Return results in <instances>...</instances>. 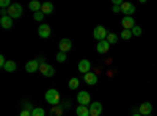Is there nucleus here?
<instances>
[{"instance_id":"9b49d317","label":"nucleus","mask_w":157,"mask_h":116,"mask_svg":"<svg viewBox=\"0 0 157 116\" xmlns=\"http://www.w3.org/2000/svg\"><path fill=\"white\" fill-rule=\"evenodd\" d=\"M121 13H124L126 16H132L135 13V5H132L130 2H123L121 5Z\"/></svg>"},{"instance_id":"393cba45","label":"nucleus","mask_w":157,"mask_h":116,"mask_svg":"<svg viewBox=\"0 0 157 116\" xmlns=\"http://www.w3.org/2000/svg\"><path fill=\"white\" fill-rule=\"evenodd\" d=\"M121 38H123L124 41L130 39V38H132V32H130V30H123L121 32Z\"/></svg>"},{"instance_id":"7ed1b4c3","label":"nucleus","mask_w":157,"mask_h":116,"mask_svg":"<svg viewBox=\"0 0 157 116\" xmlns=\"http://www.w3.org/2000/svg\"><path fill=\"white\" fill-rule=\"evenodd\" d=\"M77 102H78V105H85V107H88V105L91 104L90 93H88V91H78V94H77Z\"/></svg>"},{"instance_id":"aec40b11","label":"nucleus","mask_w":157,"mask_h":116,"mask_svg":"<svg viewBox=\"0 0 157 116\" xmlns=\"http://www.w3.org/2000/svg\"><path fill=\"white\" fill-rule=\"evenodd\" d=\"M16 68H17V66H16V63L13 61V60H8V61H6V64L3 66V69H5L6 72H14V71H16Z\"/></svg>"},{"instance_id":"c85d7f7f","label":"nucleus","mask_w":157,"mask_h":116,"mask_svg":"<svg viewBox=\"0 0 157 116\" xmlns=\"http://www.w3.org/2000/svg\"><path fill=\"white\" fill-rule=\"evenodd\" d=\"M13 3H10V0H2V2H0V8L2 9H5V8H10Z\"/></svg>"},{"instance_id":"6ab92c4d","label":"nucleus","mask_w":157,"mask_h":116,"mask_svg":"<svg viewBox=\"0 0 157 116\" xmlns=\"http://www.w3.org/2000/svg\"><path fill=\"white\" fill-rule=\"evenodd\" d=\"M41 11L44 13V14H52V13H54V5H52L50 2H44L43 6H41Z\"/></svg>"},{"instance_id":"a878e982","label":"nucleus","mask_w":157,"mask_h":116,"mask_svg":"<svg viewBox=\"0 0 157 116\" xmlns=\"http://www.w3.org/2000/svg\"><path fill=\"white\" fill-rule=\"evenodd\" d=\"M44 13L43 11H38V13H35V14H33V17H35V21H38V22H41L43 19H44Z\"/></svg>"},{"instance_id":"a211bd4d","label":"nucleus","mask_w":157,"mask_h":116,"mask_svg":"<svg viewBox=\"0 0 157 116\" xmlns=\"http://www.w3.org/2000/svg\"><path fill=\"white\" fill-rule=\"evenodd\" d=\"M75 113H77V116H90V108L85 105H78L75 108Z\"/></svg>"},{"instance_id":"b1692460","label":"nucleus","mask_w":157,"mask_h":116,"mask_svg":"<svg viewBox=\"0 0 157 116\" xmlns=\"http://www.w3.org/2000/svg\"><path fill=\"white\" fill-rule=\"evenodd\" d=\"M105 39H107L109 44H116V43H118V36H116L115 33H109Z\"/></svg>"},{"instance_id":"c756f323","label":"nucleus","mask_w":157,"mask_h":116,"mask_svg":"<svg viewBox=\"0 0 157 116\" xmlns=\"http://www.w3.org/2000/svg\"><path fill=\"white\" fill-rule=\"evenodd\" d=\"M19 116H32V111H29V110H22Z\"/></svg>"},{"instance_id":"ddd939ff","label":"nucleus","mask_w":157,"mask_h":116,"mask_svg":"<svg viewBox=\"0 0 157 116\" xmlns=\"http://www.w3.org/2000/svg\"><path fill=\"white\" fill-rule=\"evenodd\" d=\"M83 80H85V83H86V85L93 86V85H96V83H98V74H94V72H88V74H85V75H83Z\"/></svg>"},{"instance_id":"72a5a7b5","label":"nucleus","mask_w":157,"mask_h":116,"mask_svg":"<svg viewBox=\"0 0 157 116\" xmlns=\"http://www.w3.org/2000/svg\"><path fill=\"white\" fill-rule=\"evenodd\" d=\"M132 116H141V114H140V113H134Z\"/></svg>"},{"instance_id":"0eeeda50","label":"nucleus","mask_w":157,"mask_h":116,"mask_svg":"<svg viewBox=\"0 0 157 116\" xmlns=\"http://www.w3.org/2000/svg\"><path fill=\"white\" fill-rule=\"evenodd\" d=\"M39 66H41V63H39L38 60H30V61L25 63V71L30 72V74H33V72L39 71Z\"/></svg>"},{"instance_id":"1a4fd4ad","label":"nucleus","mask_w":157,"mask_h":116,"mask_svg":"<svg viewBox=\"0 0 157 116\" xmlns=\"http://www.w3.org/2000/svg\"><path fill=\"white\" fill-rule=\"evenodd\" d=\"M39 72H41L44 77H52L55 74V69L50 66V64L47 63H41V66H39Z\"/></svg>"},{"instance_id":"20e7f679","label":"nucleus","mask_w":157,"mask_h":116,"mask_svg":"<svg viewBox=\"0 0 157 116\" xmlns=\"http://www.w3.org/2000/svg\"><path fill=\"white\" fill-rule=\"evenodd\" d=\"M107 35H109V33H107V30L104 28L102 25H98V27L94 28V32H93V36L96 38V41H98V43L105 39V38H107Z\"/></svg>"},{"instance_id":"dca6fc26","label":"nucleus","mask_w":157,"mask_h":116,"mask_svg":"<svg viewBox=\"0 0 157 116\" xmlns=\"http://www.w3.org/2000/svg\"><path fill=\"white\" fill-rule=\"evenodd\" d=\"M0 25L5 28V30H10L13 27V19L10 16H3V17H0Z\"/></svg>"},{"instance_id":"f257e3e1","label":"nucleus","mask_w":157,"mask_h":116,"mask_svg":"<svg viewBox=\"0 0 157 116\" xmlns=\"http://www.w3.org/2000/svg\"><path fill=\"white\" fill-rule=\"evenodd\" d=\"M46 102L47 104H50L52 107H55V105H60V93L57 91L55 88H50L46 91Z\"/></svg>"},{"instance_id":"6e6552de","label":"nucleus","mask_w":157,"mask_h":116,"mask_svg":"<svg viewBox=\"0 0 157 116\" xmlns=\"http://www.w3.org/2000/svg\"><path fill=\"white\" fill-rule=\"evenodd\" d=\"M121 25H123V30H132L135 27V19L132 16H124L121 21Z\"/></svg>"},{"instance_id":"39448f33","label":"nucleus","mask_w":157,"mask_h":116,"mask_svg":"<svg viewBox=\"0 0 157 116\" xmlns=\"http://www.w3.org/2000/svg\"><path fill=\"white\" fill-rule=\"evenodd\" d=\"M58 47H60V52H63V54H68L69 50L72 49V43H71L69 38H63V39H60Z\"/></svg>"},{"instance_id":"7c9ffc66","label":"nucleus","mask_w":157,"mask_h":116,"mask_svg":"<svg viewBox=\"0 0 157 116\" xmlns=\"http://www.w3.org/2000/svg\"><path fill=\"white\" fill-rule=\"evenodd\" d=\"M24 110H29V111H32L33 108H32V105H30V102H25L24 104Z\"/></svg>"},{"instance_id":"2eb2a0df","label":"nucleus","mask_w":157,"mask_h":116,"mask_svg":"<svg viewBox=\"0 0 157 116\" xmlns=\"http://www.w3.org/2000/svg\"><path fill=\"white\" fill-rule=\"evenodd\" d=\"M96 50H98L99 54H107L109 50H110V44L107 43V39L99 41V43H98V47H96Z\"/></svg>"},{"instance_id":"cd10ccee","label":"nucleus","mask_w":157,"mask_h":116,"mask_svg":"<svg viewBox=\"0 0 157 116\" xmlns=\"http://www.w3.org/2000/svg\"><path fill=\"white\" fill-rule=\"evenodd\" d=\"M130 32H132V36H140L143 30H141V28L138 27V25H135V27H134L132 30H130Z\"/></svg>"},{"instance_id":"412c9836","label":"nucleus","mask_w":157,"mask_h":116,"mask_svg":"<svg viewBox=\"0 0 157 116\" xmlns=\"http://www.w3.org/2000/svg\"><path fill=\"white\" fill-rule=\"evenodd\" d=\"M63 114V110L60 108V105H55V107H52L50 111H49V116H61Z\"/></svg>"},{"instance_id":"4be33fe9","label":"nucleus","mask_w":157,"mask_h":116,"mask_svg":"<svg viewBox=\"0 0 157 116\" xmlns=\"http://www.w3.org/2000/svg\"><path fill=\"white\" fill-rule=\"evenodd\" d=\"M32 116H46V110L41 107H36L32 110Z\"/></svg>"},{"instance_id":"5701e85b","label":"nucleus","mask_w":157,"mask_h":116,"mask_svg":"<svg viewBox=\"0 0 157 116\" xmlns=\"http://www.w3.org/2000/svg\"><path fill=\"white\" fill-rule=\"evenodd\" d=\"M78 85H80V80L75 79V77H74V79H71V80H69V83H68L69 89H77V88H78Z\"/></svg>"},{"instance_id":"bb28decb","label":"nucleus","mask_w":157,"mask_h":116,"mask_svg":"<svg viewBox=\"0 0 157 116\" xmlns=\"http://www.w3.org/2000/svg\"><path fill=\"white\" fill-rule=\"evenodd\" d=\"M57 61H58V63H64V61H66V54L58 52V54H57Z\"/></svg>"},{"instance_id":"f8f14e48","label":"nucleus","mask_w":157,"mask_h":116,"mask_svg":"<svg viewBox=\"0 0 157 116\" xmlns=\"http://www.w3.org/2000/svg\"><path fill=\"white\" fill-rule=\"evenodd\" d=\"M50 33H52V30H50V25H47V24H41L39 25V28H38V35L41 36V38H49L50 36Z\"/></svg>"},{"instance_id":"473e14b6","label":"nucleus","mask_w":157,"mask_h":116,"mask_svg":"<svg viewBox=\"0 0 157 116\" xmlns=\"http://www.w3.org/2000/svg\"><path fill=\"white\" fill-rule=\"evenodd\" d=\"M121 11V6H118V5H113V13H120Z\"/></svg>"},{"instance_id":"f3484780","label":"nucleus","mask_w":157,"mask_h":116,"mask_svg":"<svg viewBox=\"0 0 157 116\" xmlns=\"http://www.w3.org/2000/svg\"><path fill=\"white\" fill-rule=\"evenodd\" d=\"M41 6H43V3H39L38 0H32V2L29 3V8L32 9L33 14H35V13H38V11H41Z\"/></svg>"},{"instance_id":"4468645a","label":"nucleus","mask_w":157,"mask_h":116,"mask_svg":"<svg viewBox=\"0 0 157 116\" xmlns=\"http://www.w3.org/2000/svg\"><path fill=\"white\" fill-rule=\"evenodd\" d=\"M78 71H80L82 74H88V72H91V63H90L88 60L78 61Z\"/></svg>"},{"instance_id":"423d86ee","label":"nucleus","mask_w":157,"mask_h":116,"mask_svg":"<svg viewBox=\"0 0 157 116\" xmlns=\"http://www.w3.org/2000/svg\"><path fill=\"white\" fill-rule=\"evenodd\" d=\"M90 108V116H99L102 113V104L101 102H91L88 105Z\"/></svg>"},{"instance_id":"9d476101","label":"nucleus","mask_w":157,"mask_h":116,"mask_svg":"<svg viewBox=\"0 0 157 116\" xmlns=\"http://www.w3.org/2000/svg\"><path fill=\"white\" fill-rule=\"evenodd\" d=\"M138 113L141 116H149L152 113V104H149V102H143V104L138 107Z\"/></svg>"},{"instance_id":"f704fd0d","label":"nucleus","mask_w":157,"mask_h":116,"mask_svg":"<svg viewBox=\"0 0 157 116\" xmlns=\"http://www.w3.org/2000/svg\"><path fill=\"white\" fill-rule=\"evenodd\" d=\"M149 116H152V114H149Z\"/></svg>"},{"instance_id":"2f4dec72","label":"nucleus","mask_w":157,"mask_h":116,"mask_svg":"<svg viewBox=\"0 0 157 116\" xmlns=\"http://www.w3.org/2000/svg\"><path fill=\"white\" fill-rule=\"evenodd\" d=\"M5 64H6V60H5V57L2 55V57H0V66H2V68H3V66H5Z\"/></svg>"},{"instance_id":"f03ea898","label":"nucleus","mask_w":157,"mask_h":116,"mask_svg":"<svg viewBox=\"0 0 157 116\" xmlns=\"http://www.w3.org/2000/svg\"><path fill=\"white\" fill-rule=\"evenodd\" d=\"M8 16L11 19H19L22 16V6L19 3H13L10 8H8Z\"/></svg>"}]
</instances>
